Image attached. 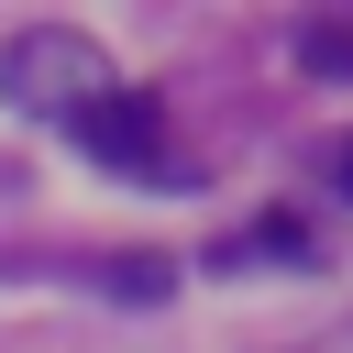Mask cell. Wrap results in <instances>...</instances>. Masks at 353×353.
<instances>
[{"mask_svg": "<svg viewBox=\"0 0 353 353\" xmlns=\"http://www.w3.org/2000/svg\"><path fill=\"white\" fill-rule=\"evenodd\" d=\"M99 88H110V55H99L77 22H22V33H0V99H11V110L77 121Z\"/></svg>", "mask_w": 353, "mask_h": 353, "instance_id": "cell-1", "label": "cell"}, {"mask_svg": "<svg viewBox=\"0 0 353 353\" xmlns=\"http://www.w3.org/2000/svg\"><path fill=\"white\" fill-rule=\"evenodd\" d=\"M66 132H77L99 165H121V176H165V99H154V88H121V77H110Z\"/></svg>", "mask_w": 353, "mask_h": 353, "instance_id": "cell-2", "label": "cell"}, {"mask_svg": "<svg viewBox=\"0 0 353 353\" xmlns=\"http://www.w3.org/2000/svg\"><path fill=\"white\" fill-rule=\"evenodd\" d=\"M298 66H309V77H331V88H353V22H331V11H320V22H298Z\"/></svg>", "mask_w": 353, "mask_h": 353, "instance_id": "cell-3", "label": "cell"}, {"mask_svg": "<svg viewBox=\"0 0 353 353\" xmlns=\"http://www.w3.org/2000/svg\"><path fill=\"white\" fill-rule=\"evenodd\" d=\"M99 287H110V298H165V287H176V265H165V254H121Z\"/></svg>", "mask_w": 353, "mask_h": 353, "instance_id": "cell-4", "label": "cell"}, {"mask_svg": "<svg viewBox=\"0 0 353 353\" xmlns=\"http://www.w3.org/2000/svg\"><path fill=\"white\" fill-rule=\"evenodd\" d=\"M298 243H309V232H298V221H287V210H265V221H254V232H243V254H298Z\"/></svg>", "mask_w": 353, "mask_h": 353, "instance_id": "cell-5", "label": "cell"}, {"mask_svg": "<svg viewBox=\"0 0 353 353\" xmlns=\"http://www.w3.org/2000/svg\"><path fill=\"white\" fill-rule=\"evenodd\" d=\"M331 188H342V199H353V132H342V143H331Z\"/></svg>", "mask_w": 353, "mask_h": 353, "instance_id": "cell-6", "label": "cell"}, {"mask_svg": "<svg viewBox=\"0 0 353 353\" xmlns=\"http://www.w3.org/2000/svg\"><path fill=\"white\" fill-rule=\"evenodd\" d=\"M331 353H353V331H342V342H331Z\"/></svg>", "mask_w": 353, "mask_h": 353, "instance_id": "cell-7", "label": "cell"}]
</instances>
